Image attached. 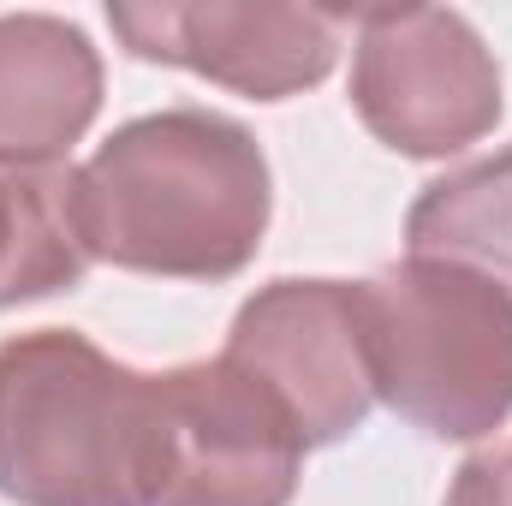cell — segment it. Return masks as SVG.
<instances>
[{
	"instance_id": "cell-1",
	"label": "cell",
	"mask_w": 512,
	"mask_h": 506,
	"mask_svg": "<svg viewBox=\"0 0 512 506\" xmlns=\"http://www.w3.org/2000/svg\"><path fill=\"white\" fill-rule=\"evenodd\" d=\"M268 209L262 143L209 108L143 114L78 167L84 251L126 274L233 280L262 251Z\"/></svg>"
},
{
	"instance_id": "cell-2",
	"label": "cell",
	"mask_w": 512,
	"mask_h": 506,
	"mask_svg": "<svg viewBox=\"0 0 512 506\" xmlns=\"http://www.w3.org/2000/svg\"><path fill=\"white\" fill-rule=\"evenodd\" d=\"M0 495L18 506H149L155 376L72 328L0 340Z\"/></svg>"
},
{
	"instance_id": "cell-3",
	"label": "cell",
	"mask_w": 512,
	"mask_h": 506,
	"mask_svg": "<svg viewBox=\"0 0 512 506\" xmlns=\"http://www.w3.org/2000/svg\"><path fill=\"white\" fill-rule=\"evenodd\" d=\"M370 381L393 417L435 441H483L512 417V292L501 280L405 256L358 280Z\"/></svg>"
},
{
	"instance_id": "cell-4",
	"label": "cell",
	"mask_w": 512,
	"mask_h": 506,
	"mask_svg": "<svg viewBox=\"0 0 512 506\" xmlns=\"http://www.w3.org/2000/svg\"><path fill=\"white\" fill-rule=\"evenodd\" d=\"M352 108L387 149L441 161L489 137L501 120V66L477 24L453 6L352 12Z\"/></svg>"
},
{
	"instance_id": "cell-5",
	"label": "cell",
	"mask_w": 512,
	"mask_h": 506,
	"mask_svg": "<svg viewBox=\"0 0 512 506\" xmlns=\"http://www.w3.org/2000/svg\"><path fill=\"white\" fill-rule=\"evenodd\" d=\"M304 441L239 364H179L155 376L149 506H292Z\"/></svg>"
},
{
	"instance_id": "cell-6",
	"label": "cell",
	"mask_w": 512,
	"mask_h": 506,
	"mask_svg": "<svg viewBox=\"0 0 512 506\" xmlns=\"http://www.w3.org/2000/svg\"><path fill=\"white\" fill-rule=\"evenodd\" d=\"M221 358L292 417L304 447L346 441L376 405L358 280H274L251 292Z\"/></svg>"
},
{
	"instance_id": "cell-7",
	"label": "cell",
	"mask_w": 512,
	"mask_h": 506,
	"mask_svg": "<svg viewBox=\"0 0 512 506\" xmlns=\"http://www.w3.org/2000/svg\"><path fill=\"white\" fill-rule=\"evenodd\" d=\"M108 24L137 60L185 66L251 102H286L334 72L352 12L286 0H114Z\"/></svg>"
},
{
	"instance_id": "cell-8",
	"label": "cell",
	"mask_w": 512,
	"mask_h": 506,
	"mask_svg": "<svg viewBox=\"0 0 512 506\" xmlns=\"http://www.w3.org/2000/svg\"><path fill=\"white\" fill-rule=\"evenodd\" d=\"M102 114V54L72 18L0 12V161L60 167Z\"/></svg>"
},
{
	"instance_id": "cell-9",
	"label": "cell",
	"mask_w": 512,
	"mask_h": 506,
	"mask_svg": "<svg viewBox=\"0 0 512 506\" xmlns=\"http://www.w3.org/2000/svg\"><path fill=\"white\" fill-rule=\"evenodd\" d=\"M90 274L78 233V167L0 161V310L72 292Z\"/></svg>"
},
{
	"instance_id": "cell-10",
	"label": "cell",
	"mask_w": 512,
	"mask_h": 506,
	"mask_svg": "<svg viewBox=\"0 0 512 506\" xmlns=\"http://www.w3.org/2000/svg\"><path fill=\"white\" fill-rule=\"evenodd\" d=\"M405 245L429 262L477 268L512 292V143L489 161L423 185L405 215Z\"/></svg>"
},
{
	"instance_id": "cell-11",
	"label": "cell",
	"mask_w": 512,
	"mask_h": 506,
	"mask_svg": "<svg viewBox=\"0 0 512 506\" xmlns=\"http://www.w3.org/2000/svg\"><path fill=\"white\" fill-rule=\"evenodd\" d=\"M447 506H512V441L471 453L447 489Z\"/></svg>"
}]
</instances>
